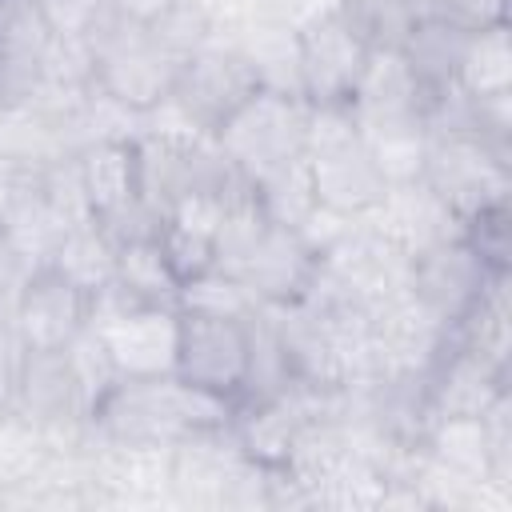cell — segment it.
I'll use <instances>...</instances> for the list:
<instances>
[{"label": "cell", "instance_id": "cell-10", "mask_svg": "<svg viewBox=\"0 0 512 512\" xmlns=\"http://www.w3.org/2000/svg\"><path fill=\"white\" fill-rule=\"evenodd\" d=\"M368 224L388 244H396L408 260L428 252V248H436V244H448V240L464 236V220L424 180L388 184L380 204L368 212Z\"/></svg>", "mask_w": 512, "mask_h": 512}, {"label": "cell", "instance_id": "cell-20", "mask_svg": "<svg viewBox=\"0 0 512 512\" xmlns=\"http://www.w3.org/2000/svg\"><path fill=\"white\" fill-rule=\"evenodd\" d=\"M116 284L144 304H176L180 280L168 268V256L156 236L116 244Z\"/></svg>", "mask_w": 512, "mask_h": 512}, {"label": "cell", "instance_id": "cell-16", "mask_svg": "<svg viewBox=\"0 0 512 512\" xmlns=\"http://www.w3.org/2000/svg\"><path fill=\"white\" fill-rule=\"evenodd\" d=\"M236 48H240L244 60L252 64L260 88L288 92V96H304V80H300V36H296V24L256 16V20L248 24V32L236 40Z\"/></svg>", "mask_w": 512, "mask_h": 512}, {"label": "cell", "instance_id": "cell-4", "mask_svg": "<svg viewBox=\"0 0 512 512\" xmlns=\"http://www.w3.org/2000/svg\"><path fill=\"white\" fill-rule=\"evenodd\" d=\"M420 180L464 224L484 208L508 204V192H512L508 152L460 132H428V160Z\"/></svg>", "mask_w": 512, "mask_h": 512}, {"label": "cell", "instance_id": "cell-7", "mask_svg": "<svg viewBox=\"0 0 512 512\" xmlns=\"http://www.w3.org/2000/svg\"><path fill=\"white\" fill-rule=\"evenodd\" d=\"M296 36H300L304 100L308 104H348L372 48L344 24V16L336 8L296 24Z\"/></svg>", "mask_w": 512, "mask_h": 512}, {"label": "cell", "instance_id": "cell-25", "mask_svg": "<svg viewBox=\"0 0 512 512\" xmlns=\"http://www.w3.org/2000/svg\"><path fill=\"white\" fill-rule=\"evenodd\" d=\"M24 364H28V344L16 336L12 320H0V416L20 412Z\"/></svg>", "mask_w": 512, "mask_h": 512}, {"label": "cell", "instance_id": "cell-22", "mask_svg": "<svg viewBox=\"0 0 512 512\" xmlns=\"http://www.w3.org/2000/svg\"><path fill=\"white\" fill-rule=\"evenodd\" d=\"M336 12L368 48H400L420 16L424 0H340Z\"/></svg>", "mask_w": 512, "mask_h": 512}, {"label": "cell", "instance_id": "cell-23", "mask_svg": "<svg viewBox=\"0 0 512 512\" xmlns=\"http://www.w3.org/2000/svg\"><path fill=\"white\" fill-rule=\"evenodd\" d=\"M384 184H408L424 176V160H428V124L424 120H404V124H384V128H368L360 132Z\"/></svg>", "mask_w": 512, "mask_h": 512}, {"label": "cell", "instance_id": "cell-27", "mask_svg": "<svg viewBox=\"0 0 512 512\" xmlns=\"http://www.w3.org/2000/svg\"><path fill=\"white\" fill-rule=\"evenodd\" d=\"M52 36H88L104 12V0H40Z\"/></svg>", "mask_w": 512, "mask_h": 512}, {"label": "cell", "instance_id": "cell-24", "mask_svg": "<svg viewBox=\"0 0 512 512\" xmlns=\"http://www.w3.org/2000/svg\"><path fill=\"white\" fill-rule=\"evenodd\" d=\"M252 192H256L264 216L272 224H284V228H296L316 208V188H312V172H308L304 156L284 164V168H276L260 184H252Z\"/></svg>", "mask_w": 512, "mask_h": 512}, {"label": "cell", "instance_id": "cell-15", "mask_svg": "<svg viewBox=\"0 0 512 512\" xmlns=\"http://www.w3.org/2000/svg\"><path fill=\"white\" fill-rule=\"evenodd\" d=\"M20 412H28L32 420H44V424L88 416L84 396H80V384H76V372H72L64 348L28 352L24 388H20Z\"/></svg>", "mask_w": 512, "mask_h": 512}, {"label": "cell", "instance_id": "cell-12", "mask_svg": "<svg viewBox=\"0 0 512 512\" xmlns=\"http://www.w3.org/2000/svg\"><path fill=\"white\" fill-rule=\"evenodd\" d=\"M316 268H320V256L300 240L296 228L268 224L236 276L264 304H296V300L308 296V288L316 280Z\"/></svg>", "mask_w": 512, "mask_h": 512}, {"label": "cell", "instance_id": "cell-26", "mask_svg": "<svg viewBox=\"0 0 512 512\" xmlns=\"http://www.w3.org/2000/svg\"><path fill=\"white\" fill-rule=\"evenodd\" d=\"M428 16H440L464 32H480L488 24L508 20V0H424Z\"/></svg>", "mask_w": 512, "mask_h": 512}, {"label": "cell", "instance_id": "cell-3", "mask_svg": "<svg viewBox=\"0 0 512 512\" xmlns=\"http://www.w3.org/2000/svg\"><path fill=\"white\" fill-rule=\"evenodd\" d=\"M212 140L224 152V160L240 172V180L260 184L276 168H284V164L304 156L308 100L304 96H288V92H272V88H256L212 132Z\"/></svg>", "mask_w": 512, "mask_h": 512}, {"label": "cell", "instance_id": "cell-5", "mask_svg": "<svg viewBox=\"0 0 512 512\" xmlns=\"http://www.w3.org/2000/svg\"><path fill=\"white\" fill-rule=\"evenodd\" d=\"M256 72L252 64L244 60V52L236 48V40L220 44L216 36L184 60L180 76H176V88H172V100L176 108L200 128V132H216L252 92H256Z\"/></svg>", "mask_w": 512, "mask_h": 512}, {"label": "cell", "instance_id": "cell-18", "mask_svg": "<svg viewBox=\"0 0 512 512\" xmlns=\"http://www.w3.org/2000/svg\"><path fill=\"white\" fill-rule=\"evenodd\" d=\"M456 88L472 100H492V96H512V32L504 24H488L468 36L460 68H456Z\"/></svg>", "mask_w": 512, "mask_h": 512}, {"label": "cell", "instance_id": "cell-14", "mask_svg": "<svg viewBox=\"0 0 512 512\" xmlns=\"http://www.w3.org/2000/svg\"><path fill=\"white\" fill-rule=\"evenodd\" d=\"M76 176L88 200L92 220H108L120 208L140 200L136 140H96L76 152Z\"/></svg>", "mask_w": 512, "mask_h": 512}, {"label": "cell", "instance_id": "cell-6", "mask_svg": "<svg viewBox=\"0 0 512 512\" xmlns=\"http://www.w3.org/2000/svg\"><path fill=\"white\" fill-rule=\"evenodd\" d=\"M244 368H248V320L180 312V336H176L180 380L228 396L236 404L244 388Z\"/></svg>", "mask_w": 512, "mask_h": 512}, {"label": "cell", "instance_id": "cell-2", "mask_svg": "<svg viewBox=\"0 0 512 512\" xmlns=\"http://www.w3.org/2000/svg\"><path fill=\"white\" fill-rule=\"evenodd\" d=\"M304 160L312 172L316 204L332 212L368 216L388 188L348 104H308Z\"/></svg>", "mask_w": 512, "mask_h": 512}, {"label": "cell", "instance_id": "cell-28", "mask_svg": "<svg viewBox=\"0 0 512 512\" xmlns=\"http://www.w3.org/2000/svg\"><path fill=\"white\" fill-rule=\"evenodd\" d=\"M108 4V12L116 16V20H124V24H132V28H148L152 20H160L176 0H104Z\"/></svg>", "mask_w": 512, "mask_h": 512}, {"label": "cell", "instance_id": "cell-19", "mask_svg": "<svg viewBox=\"0 0 512 512\" xmlns=\"http://www.w3.org/2000/svg\"><path fill=\"white\" fill-rule=\"evenodd\" d=\"M48 264L92 300L100 288L116 280V240L96 220H84L60 236Z\"/></svg>", "mask_w": 512, "mask_h": 512}, {"label": "cell", "instance_id": "cell-9", "mask_svg": "<svg viewBox=\"0 0 512 512\" xmlns=\"http://www.w3.org/2000/svg\"><path fill=\"white\" fill-rule=\"evenodd\" d=\"M84 324H88V296L72 280H64L52 264H40L24 276L12 304V328L28 344V352L64 348Z\"/></svg>", "mask_w": 512, "mask_h": 512}, {"label": "cell", "instance_id": "cell-13", "mask_svg": "<svg viewBox=\"0 0 512 512\" xmlns=\"http://www.w3.org/2000/svg\"><path fill=\"white\" fill-rule=\"evenodd\" d=\"M52 28L40 0H0V104H24L44 80Z\"/></svg>", "mask_w": 512, "mask_h": 512}, {"label": "cell", "instance_id": "cell-17", "mask_svg": "<svg viewBox=\"0 0 512 512\" xmlns=\"http://www.w3.org/2000/svg\"><path fill=\"white\" fill-rule=\"evenodd\" d=\"M468 36L472 32H464V28H456V24L440 20V16H420L416 28L408 32V40L400 44L408 68L428 88V96H436V92L456 84V68H460Z\"/></svg>", "mask_w": 512, "mask_h": 512}, {"label": "cell", "instance_id": "cell-8", "mask_svg": "<svg viewBox=\"0 0 512 512\" xmlns=\"http://www.w3.org/2000/svg\"><path fill=\"white\" fill-rule=\"evenodd\" d=\"M488 280H492V268L468 248L464 236L412 256V268H408V292L444 328H456L472 312Z\"/></svg>", "mask_w": 512, "mask_h": 512}, {"label": "cell", "instance_id": "cell-21", "mask_svg": "<svg viewBox=\"0 0 512 512\" xmlns=\"http://www.w3.org/2000/svg\"><path fill=\"white\" fill-rule=\"evenodd\" d=\"M176 308L196 312V316H220V320H252L264 308V300L240 276H232L224 268H208L180 284Z\"/></svg>", "mask_w": 512, "mask_h": 512}, {"label": "cell", "instance_id": "cell-11", "mask_svg": "<svg viewBox=\"0 0 512 512\" xmlns=\"http://www.w3.org/2000/svg\"><path fill=\"white\" fill-rule=\"evenodd\" d=\"M428 88L416 80L400 48H372L364 60V72L348 96V108L356 116V128H384L404 120H424L428 112Z\"/></svg>", "mask_w": 512, "mask_h": 512}, {"label": "cell", "instance_id": "cell-1", "mask_svg": "<svg viewBox=\"0 0 512 512\" xmlns=\"http://www.w3.org/2000/svg\"><path fill=\"white\" fill-rule=\"evenodd\" d=\"M236 404L208 388L168 376H120L96 404L92 420L124 444H188L196 436L228 432Z\"/></svg>", "mask_w": 512, "mask_h": 512}]
</instances>
